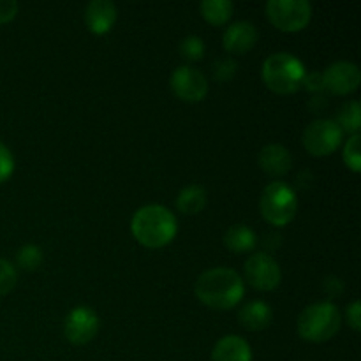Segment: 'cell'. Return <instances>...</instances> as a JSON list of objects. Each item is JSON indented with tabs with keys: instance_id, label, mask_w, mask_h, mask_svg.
<instances>
[{
	"instance_id": "15",
	"label": "cell",
	"mask_w": 361,
	"mask_h": 361,
	"mask_svg": "<svg viewBox=\"0 0 361 361\" xmlns=\"http://www.w3.org/2000/svg\"><path fill=\"white\" fill-rule=\"evenodd\" d=\"M212 361H252V349L245 338L228 335L215 344Z\"/></svg>"
},
{
	"instance_id": "24",
	"label": "cell",
	"mask_w": 361,
	"mask_h": 361,
	"mask_svg": "<svg viewBox=\"0 0 361 361\" xmlns=\"http://www.w3.org/2000/svg\"><path fill=\"white\" fill-rule=\"evenodd\" d=\"M18 282V274L13 264L6 259H0V296L7 295L14 289Z\"/></svg>"
},
{
	"instance_id": "29",
	"label": "cell",
	"mask_w": 361,
	"mask_h": 361,
	"mask_svg": "<svg viewBox=\"0 0 361 361\" xmlns=\"http://www.w3.org/2000/svg\"><path fill=\"white\" fill-rule=\"evenodd\" d=\"M303 87L310 92H321L324 90L323 87V78H321L319 73H307L305 81H303Z\"/></svg>"
},
{
	"instance_id": "27",
	"label": "cell",
	"mask_w": 361,
	"mask_h": 361,
	"mask_svg": "<svg viewBox=\"0 0 361 361\" xmlns=\"http://www.w3.org/2000/svg\"><path fill=\"white\" fill-rule=\"evenodd\" d=\"M18 2L14 0H0V23H9L16 18Z\"/></svg>"
},
{
	"instance_id": "2",
	"label": "cell",
	"mask_w": 361,
	"mask_h": 361,
	"mask_svg": "<svg viewBox=\"0 0 361 361\" xmlns=\"http://www.w3.org/2000/svg\"><path fill=\"white\" fill-rule=\"evenodd\" d=\"M133 236L148 249H161L173 242L178 231L176 217L162 204H147L134 214L130 221Z\"/></svg>"
},
{
	"instance_id": "6",
	"label": "cell",
	"mask_w": 361,
	"mask_h": 361,
	"mask_svg": "<svg viewBox=\"0 0 361 361\" xmlns=\"http://www.w3.org/2000/svg\"><path fill=\"white\" fill-rule=\"evenodd\" d=\"M267 16L275 28L282 32H300L310 23L312 6L307 0H270Z\"/></svg>"
},
{
	"instance_id": "10",
	"label": "cell",
	"mask_w": 361,
	"mask_h": 361,
	"mask_svg": "<svg viewBox=\"0 0 361 361\" xmlns=\"http://www.w3.org/2000/svg\"><path fill=\"white\" fill-rule=\"evenodd\" d=\"M99 317L90 307H74L63 321L66 338L74 345H85L97 335Z\"/></svg>"
},
{
	"instance_id": "26",
	"label": "cell",
	"mask_w": 361,
	"mask_h": 361,
	"mask_svg": "<svg viewBox=\"0 0 361 361\" xmlns=\"http://www.w3.org/2000/svg\"><path fill=\"white\" fill-rule=\"evenodd\" d=\"M14 171V157L9 148L0 141V183L11 178Z\"/></svg>"
},
{
	"instance_id": "18",
	"label": "cell",
	"mask_w": 361,
	"mask_h": 361,
	"mask_svg": "<svg viewBox=\"0 0 361 361\" xmlns=\"http://www.w3.org/2000/svg\"><path fill=\"white\" fill-rule=\"evenodd\" d=\"M208 194L201 185H189L176 197V208L185 215H196L207 207Z\"/></svg>"
},
{
	"instance_id": "9",
	"label": "cell",
	"mask_w": 361,
	"mask_h": 361,
	"mask_svg": "<svg viewBox=\"0 0 361 361\" xmlns=\"http://www.w3.org/2000/svg\"><path fill=\"white\" fill-rule=\"evenodd\" d=\"M169 85H171L173 94L185 102H200L208 94L207 76L200 69H194L190 66L176 67L171 74Z\"/></svg>"
},
{
	"instance_id": "11",
	"label": "cell",
	"mask_w": 361,
	"mask_h": 361,
	"mask_svg": "<svg viewBox=\"0 0 361 361\" xmlns=\"http://www.w3.org/2000/svg\"><path fill=\"white\" fill-rule=\"evenodd\" d=\"M323 87L335 95H348L358 90L361 83V73L358 66L353 62H335L324 69L321 74Z\"/></svg>"
},
{
	"instance_id": "7",
	"label": "cell",
	"mask_w": 361,
	"mask_h": 361,
	"mask_svg": "<svg viewBox=\"0 0 361 361\" xmlns=\"http://www.w3.org/2000/svg\"><path fill=\"white\" fill-rule=\"evenodd\" d=\"M342 133L341 127L337 126L335 120H326L319 118L314 120L312 123L305 127L303 130V147L314 157H328V155L334 154L342 143Z\"/></svg>"
},
{
	"instance_id": "23",
	"label": "cell",
	"mask_w": 361,
	"mask_h": 361,
	"mask_svg": "<svg viewBox=\"0 0 361 361\" xmlns=\"http://www.w3.org/2000/svg\"><path fill=\"white\" fill-rule=\"evenodd\" d=\"M180 55L187 60V62H197V60L203 59L204 55V42L203 39L197 37V35H189V37L183 39L178 46Z\"/></svg>"
},
{
	"instance_id": "3",
	"label": "cell",
	"mask_w": 361,
	"mask_h": 361,
	"mask_svg": "<svg viewBox=\"0 0 361 361\" xmlns=\"http://www.w3.org/2000/svg\"><path fill=\"white\" fill-rule=\"evenodd\" d=\"M264 85L279 95L296 94L303 87L307 69L291 53H274L268 56L261 71Z\"/></svg>"
},
{
	"instance_id": "28",
	"label": "cell",
	"mask_w": 361,
	"mask_h": 361,
	"mask_svg": "<svg viewBox=\"0 0 361 361\" xmlns=\"http://www.w3.org/2000/svg\"><path fill=\"white\" fill-rule=\"evenodd\" d=\"M345 316H348L349 326H351L355 331H360L361 330V303L358 300H355V302L348 307Z\"/></svg>"
},
{
	"instance_id": "17",
	"label": "cell",
	"mask_w": 361,
	"mask_h": 361,
	"mask_svg": "<svg viewBox=\"0 0 361 361\" xmlns=\"http://www.w3.org/2000/svg\"><path fill=\"white\" fill-rule=\"evenodd\" d=\"M256 243H257L256 233L245 224L231 226L224 235V245L235 254L250 252V250H254Z\"/></svg>"
},
{
	"instance_id": "19",
	"label": "cell",
	"mask_w": 361,
	"mask_h": 361,
	"mask_svg": "<svg viewBox=\"0 0 361 361\" xmlns=\"http://www.w3.org/2000/svg\"><path fill=\"white\" fill-rule=\"evenodd\" d=\"M201 16L214 27H222L233 16L235 6L229 0H203L200 4Z\"/></svg>"
},
{
	"instance_id": "5",
	"label": "cell",
	"mask_w": 361,
	"mask_h": 361,
	"mask_svg": "<svg viewBox=\"0 0 361 361\" xmlns=\"http://www.w3.org/2000/svg\"><path fill=\"white\" fill-rule=\"evenodd\" d=\"M298 200L291 185L286 182H271L264 187L259 200V212L271 226L284 228L295 219Z\"/></svg>"
},
{
	"instance_id": "8",
	"label": "cell",
	"mask_w": 361,
	"mask_h": 361,
	"mask_svg": "<svg viewBox=\"0 0 361 361\" xmlns=\"http://www.w3.org/2000/svg\"><path fill=\"white\" fill-rule=\"evenodd\" d=\"M245 281L257 291H274L281 286L282 271L277 261L270 254H252L243 267Z\"/></svg>"
},
{
	"instance_id": "25",
	"label": "cell",
	"mask_w": 361,
	"mask_h": 361,
	"mask_svg": "<svg viewBox=\"0 0 361 361\" xmlns=\"http://www.w3.org/2000/svg\"><path fill=\"white\" fill-rule=\"evenodd\" d=\"M238 71V63L233 59L217 60L214 66V76L217 81H229Z\"/></svg>"
},
{
	"instance_id": "22",
	"label": "cell",
	"mask_w": 361,
	"mask_h": 361,
	"mask_svg": "<svg viewBox=\"0 0 361 361\" xmlns=\"http://www.w3.org/2000/svg\"><path fill=\"white\" fill-rule=\"evenodd\" d=\"M360 143H361V136L360 134H355V136L349 137L344 145V154H342V159H344L345 166H348L353 173H360L361 169Z\"/></svg>"
},
{
	"instance_id": "12",
	"label": "cell",
	"mask_w": 361,
	"mask_h": 361,
	"mask_svg": "<svg viewBox=\"0 0 361 361\" xmlns=\"http://www.w3.org/2000/svg\"><path fill=\"white\" fill-rule=\"evenodd\" d=\"M257 42V30L250 21H235L226 28L222 35V44L226 51L233 55H243L252 49Z\"/></svg>"
},
{
	"instance_id": "14",
	"label": "cell",
	"mask_w": 361,
	"mask_h": 361,
	"mask_svg": "<svg viewBox=\"0 0 361 361\" xmlns=\"http://www.w3.org/2000/svg\"><path fill=\"white\" fill-rule=\"evenodd\" d=\"M257 162H259V168L270 176H284L293 168L291 152L277 143H270L263 147V150L259 152V157H257Z\"/></svg>"
},
{
	"instance_id": "1",
	"label": "cell",
	"mask_w": 361,
	"mask_h": 361,
	"mask_svg": "<svg viewBox=\"0 0 361 361\" xmlns=\"http://www.w3.org/2000/svg\"><path fill=\"white\" fill-rule=\"evenodd\" d=\"M194 293L203 305L214 310H229L242 302L245 284L231 268H212L200 275Z\"/></svg>"
},
{
	"instance_id": "4",
	"label": "cell",
	"mask_w": 361,
	"mask_h": 361,
	"mask_svg": "<svg viewBox=\"0 0 361 361\" xmlns=\"http://www.w3.org/2000/svg\"><path fill=\"white\" fill-rule=\"evenodd\" d=\"M342 317L331 302H317L307 307L298 317V335L312 344H323L341 330Z\"/></svg>"
},
{
	"instance_id": "20",
	"label": "cell",
	"mask_w": 361,
	"mask_h": 361,
	"mask_svg": "<svg viewBox=\"0 0 361 361\" xmlns=\"http://www.w3.org/2000/svg\"><path fill=\"white\" fill-rule=\"evenodd\" d=\"M337 126L341 127L342 133H351L353 136L355 134H360L361 127V108L358 101H349L348 104L342 106V109L338 111Z\"/></svg>"
},
{
	"instance_id": "21",
	"label": "cell",
	"mask_w": 361,
	"mask_h": 361,
	"mask_svg": "<svg viewBox=\"0 0 361 361\" xmlns=\"http://www.w3.org/2000/svg\"><path fill=\"white\" fill-rule=\"evenodd\" d=\"M42 259H44V254H42V249L37 245H25L18 250L16 254V263L21 270L25 271H34L37 270L42 264Z\"/></svg>"
},
{
	"instance_id": "13",
	"label": "cell",
	"mask_w": 361,
	"mask_h": 361,
	"mask_svg": "<svg viewBox=\"0 0 361 361\" xmlns=\"http://www.w3.org/2000/svg\"><path fill=\"white\" fill-rule=\"evenodd\" d=\"M116 21V7L109 0H92L85 9V23L95 35L108 34Z\"/></svg>"
},
{
	"instance_id": "16",
	"label": "cell",
	"mask_w": 361,
	"mask_h": 361,
	"mask_svg": "<svg viewBox=\"0 0 361 361\" xmlns=\"http://www.w3.org/2000/svg\"><path fill=\"white\" fill-rule=\"evenodd\" d=\"M238 319L245 330L261 331L270 326L271 319H274V312H271V307L268 303L261 302V300H254V302H249L247 305L242 307Z\"/></svg>"
}]
</instances>
